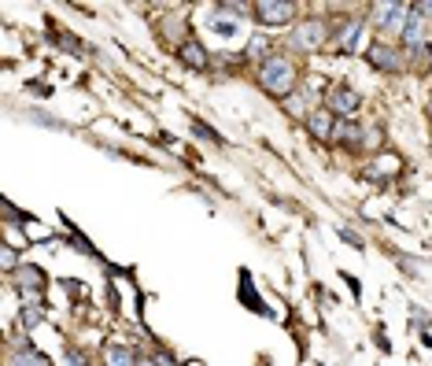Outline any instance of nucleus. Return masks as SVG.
<instances>
[{"instance_id":"1","label":"nucleus","mask_w":432,"mask_h":366,"mask_svg":"<svg viewBox=\"0 0 432 366\" xmlns=\"http://www.w3.org/2000/svg\"><path fill=\"white\" fill-rule=\"evenodd\" d=\"M296 78L299 74L292 67V59H285V56H270L263 67H258V85L273 97H288L296 89Z\"/></svg>"},{"instance_id":"2","label":"nucleus","mask_w":432,"mask_h":366,"mask_svg":"<svg viewBox=\"0 0 432 366\" xmlns=\"http://www.w3.org/2000/svg\"><path fill=\"white\" fill-rule=\"evenodd\" d=\"M321 41H326V23H321V19H303V23H299V26L292 30L288 49L314 52V49H321Z\"/></svg>"},{"instance_id":"3","label":"nucleus","mask_w":432,"mask_h":366,"mask_svg":"<svg viewBox=\"0 0 432 366\" xmlns=\"http://www.w3.org/2000/svg\"><path fill=\"white\" fill-rule=\"evenodd\" d=\"M292 15H296V8L285 4V0H263V4H255V23H263V26H285Z\"/></svg>"},{"instance_id":"4","label":"nucleus","mask_w":432,"mask_h":366,"mask_svg":"<svg viewBox=\"0 0 432 366\" xmlns=\"http://www.w3.org/2000/svg\"><path fill=\"white\" fill-rule=\"evenodd\" d=\"M307 130H311V137H318V141L333 137V134H336V115L329 112V107H311V112H307Z\"/></svg>"},{"instance_id":"5","label":"nucleus","mask_w":432,"mask_h":366,"mask_svg":"<svg viewBox=\"0 0 432 366\" xmlns=\"http://www.w3.org/2000/svg\"><path fill=\"white\" fill-rule=\"evenodd\" d=\"M326 107H329L333 115H343V119H348V115L358 112V93H351L348 85H336V89L326 97Z\"/></svg>"},{"instance_id":"6","label":"nucleus","mask_w":432,"mask_h":366,"mask_svg":"<svg viewBox=\"0 0 432 366\" xmlns=\"http://www.w3.org/2000/svg\"><path fill=\"white\" fill-rule=\"evenodd\" d=\"M377 15H381V19H377L381 30H399V23H403V19H410L414 11H410L406 4H381Z\"/></svg>"},{"instance_id":"7","label":"nucleus","mask_w":432,"mask_h":366,"mask_svg":"<svg viewBox=\"0 0 432 366\" xmlns=\"http://www.w3.org/2000/svg\"><path fill=\"white\" fill-rule=\"evenodd\" d=\"M370 63H373V67H381V71H403V59L396 56V49H388V45H381V41H377V45L370 49Z\"/></svg>"},{"instance_id":"8","label":"nucleus","mask_w":432,"mask_h":366,"mask_svg":"<svg viewBox=\"0 0 432 366\" xmlns=\"http://www.w3.org/2000/svg\"><path fill=\"white\" fill-rule=\"evenodd\" d=\"M104 362L107 366H137L134 352H129V344H115V340L104 348Z\"/></svg>"},{"instance_id":"9","label":"nucleus","mask_w":432,"mask_h":366,"mask_svg":"<svg viewBox=\"0 0 432 366\" xmlns=\"http://www.w3.org/2000/svg\"><path fill=\"white\" fill-rule=\"evenodd\" d=\"M333 137H340V144H343V148H362V144H366V141H362V137H366V130H362L358 122H340Z\"/></svg>"},{"instance_id":"10","label":"nucleus","mask_w":432,"mask_h":366,"mask_svg":"<svg viewBox=\"0 0 432 366\" xmlns=\"http://www.w3.org/2000/svg\"><path fill=\"white\" fill-rule=\"evenodd\" d=\"M178 59H181V63H189L192 71H204V67H207V52L196 45V41H185V45L178 49Z\"/></svg>"},{"instance_id":"11","label":"nucleus","mask_w":432,"mask_h":366,"mask_svg":"<svg viewBox=\"0 0 432 366\" xmlns=\"http://www.w3.org/2000/svg\"><path fill=\"white\" fill-rule=\"evenodd\" d=\"M362 19H351V23H343V30H340V37H336V49L340 52H351V45L358 41V34H362Z\"/></svg>"},{"instance_id":"12","label":"nucleus","mask_w":432,"mask_h":366,"mask_svg":"<svg viewBox=\"0 0 432 366\" xmlns=\"http://www.w3.org/2000/svg\"><path fill=\"white\" fill-rule=\"evenodd\" d=\"M403 45L406 49H421L425 41H421V19H418V11L406 19V26H403Z\"/></svg>"},{"instance_id":"13","label":"nucleus","mask_w":432,"mask_h":366,"mask_svg":"<svg viewBox=\"0 0 432 366\" xmlns=\"http://www.w3.org/2000/svg\"><path fill=\"white\" fill-rule=\"evenodd\" d=\"M11 366H52L41 352H34V348H19L15 352V359H11Z\"/></svg>"},{"instance_id":"14","label":"nucleus","mask_w":432,"mask_h":366,"mask_svg":"<svg viewBox=\"0 0 432 366\" xmlns=\"http://www.w3.org/2000/svg\"><path fill=\"white\" fill-rule=\"evenodd\" d=\"M19 282H23V285L30 282V289L41 292V285H45V274H41L37 267H30V263H23V267H19Z\"/></svg>"},{"instance_id":"15","label":"nucleus","mask_w":432,"mask_h":366,"mask_svg":"<svg viewBox=\"0 0 432 366\" xmlns=\"http://www.w3.org/2000/svg\"><path fill=\"white\" fill-rule=\"evenodd\" d=\"M19 322H23V330H34V326H41V307H23V315H19Z\"/></svg>"},{"instance_id":"16","label":"nucleus","mask_w":432,"mask_h":366,"mask_svg":"<svg viewBox=\"0 0 432 366\" xmlns=\"http://www.w3.org/2000/svg\"><path fill=\"white\" fill-rule=\"evenodd\" d=\"M211 23V30H218L222 37H229V34H236V23H226V19H207Z\"/></svg>"},{"instance_id":"17","label":"nucleus","mask_w":432,"mask_h":366,"mask_svg":"<svg viewBox=\"0 0 432 366\" xmlns=\"http://www.w3.org/2000/svg\"><path fill=\"white\" fill-rule=\"evenodd\" d=\"M248 49H251V56H266V52H270V45H266L263 37H255L251 45H248Z\"/></svg>"},{"instance_id":"18","label":"nucleus","mask_w":432,"mask_h":366,"mask_svg":"<svg viewBox=\"0 0 432 366\" xmlns=\"http://www.w3.org/2000/svg\"><path fill=\"white\" fill-rule=\"evenodd\" d=\"M67 359H71L74 366H89V359H85V355H81L78 348H67Z\"/></svg>"},{"instance_id":"19","label":"nucleus","mask_w":432,"mask_h":366,"mask_svg":"<svg viewBox=\"0 0 432 366\" xmlns=\"http://www.w3.org/2000/svg\"><path fill=\"white\" fill-rule=\"evenodd\" d=\"M196 134H200V137H207V141H222L218 134H214V130H211V126H200V122H196Z\"/></svg>"},{"instance_id":"20","label":"nucleus","mask_w":432,"mask_h":366,"mask_svg":"<svg viewBox=\"0 0 432 366\" xmlns=\"http://www.w3.org/2000/svg\"><path fill=\"white\" fill-rule=\"evenodd\" d=\"M340 237H343V241H351V244H362V237L351 233V229H340Z\"/></svg>"},{"instance_id":"21","label":"nucleus","mask_w":432,"mask_h":366,"mask_svg":"<svg viewBox=\"0 0 432 366\" xmlns=\"http://www.w3.org/2000/svg\"><path fill=\"white\" fill-rule=\"evenodd\" d=\"M4 270H15V252L4 248Z\"/></svg>"},{"instance_id":"22","label":"nucleus","mask_w":432,"mask_h":366,"mask_svg":"<svg viewBox=\"0 0 432 366\" xmlns=\"http://www.w3.org/2000/svg\"><path fill=\"white\" fill-rule=\"evenodd\" d=\"M414 11H418V15H432V4H418Z\"/></svg>"},{"instance_id":"23","label":"nucleus","mask_w":432,"mask_h":366,"mask_svg":"<svg viewBox=\"0 0 432 366\" xmlns=\"http://www.w3.org/2000/svg\"><path fill=\"white\" fill-rule=\"evenodd\" d=\"M156 362H159V366H178V362H170V359H166V355H159V359H156Z\"/></svg>"},{"instance_id":"24","label":"nucleus","mask_w":432,"mask_h":366,"mask_svg":"<svg viewBox=\"0 0 432 366\" xmlns=\"http://www.w3.org/2000/svg\"><path fill=\"white\" fill-rule=\"evenodd\" d=\"M137 366H156V362H152V359H141V362H137Z\"/></svg>"}]
</instances>
